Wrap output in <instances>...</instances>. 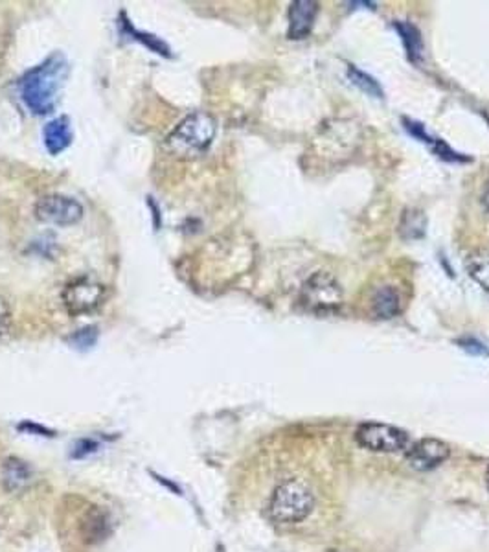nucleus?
<instances>
[{"label": "nucleus", "mask_w": 489, "mask_h": 552, "mask_svg": "<svg viewBox=\"0 0 489 552\" xmlns=\"http://www.w3.org/2000/svg\"><path fill=\"white\" fill-rule=\"evenodd\" d=\"M347 78L352 80V83H354L356 87H359L361 91H365L366 94L375 96V98H382V89H381V85H379L372 76H368L366 73L359 71V68L349 66V68H347Z\"/></svg>", "instance_id": "obj_16"}, {"label": "nucleus", "mask_w": 489, "mask_h": 552, "mask_svg": "<svg viewBox=\"0 0 489 552\" xmlns=\"http://www.w3.org/2000/svg\"><path fill=\"white\" fill-rule=\"evenodd\" d=\"M485 479H487V490H489V468H487V475H485Z\"/></svg>", "instance_id": "obj_21"}, {"label": "nucleus", "mask_w": 489, "mask_h": 552, "mask_svg": "<svg viewBox=\"0 0 489 552\" xmlns=\"http://www.w3.org/2000/svg\"><path fill=\"white\" fill-rule=\"evenodd\" d=\"M344 293L335 276L330 272H314L304 282L300 302L313 314H331L342 306Z\"/></svg>", "instance_id": "obj_4"}, {"label": "nucleus", "mask_w": 489, "mask_h": 552, "mask_svg": "<svg viewBox=\"0 0 489 552\" xmlns=\"http://www.w3.org/2000/svg\"><path fill=\"white\" fill-rule=\"evenodd\" d=\"M12 324V309L4 297H0V337H3Z\"/></svg>", "instance_id": "obj_19"}, {"label": "nucleus", "mask_w": 489, "mask_h": 552, "mask_svg": "<svg viewBox=\"0 0 489 552\" xmlns=\"http://www.w3.org/2000/svg\"><path fill=\"white\" fill-rule=\"evenodd\" d=\"M96 337H98L96 328L89 326V328H83L78 333H74L73 337H70V341H73L74 344H78V347H90V344L96 342Z\"/></svg>", "instance_id": "obj_18"}, {"label": "nucleus", "mask_w": 489, "mask_h": 552, "mask_svg": "<svg viewBox=\"0 0 489 552\" xmlns=\"http://www.w3.org/2000/svg\"><path fill=\"white\" fill-rule=\"evenodd\" d=\"M399 38L403 41V47L407 50V56L410 61L414 63H419L422 61V56H424V41H422V33H419V30L407 22V21H396L394 22Z\"/></svg>", "instance_id": "obj_13"}, {"label": "nucleus", "mask_w": 489, "mask_h": 552, "mask_svg": "<svg viewBox=\"0 0 489 552\" xmlns=\"http://www.w3.org/2000/svg\"><path fill=\"white\" fill-rule=\"evenodd\" d=\"M482 206H484L485 212H489V183H487V186H485V190L482 194Z\"/></svg>", "instance_id": "obj_20"}, {"label": "nucleus", "mask_w": 489, "mask_h": 552, "mask_svg": "<svg viewBox=\"0 0 489 552\" xmlns=\"http://www.w3.org/2000/svg\"><path fill=\"white\" fill-rule=\"evenodd\" d=\"M449 459V445L438 438H422L407 450V462L417 471L438 468Z\"/></svg>", "instance_id": "obj_8"}, {"label": "nucleus", "mask_w": 489, "mask_h": 552, "mask_svg": "<svg viewBox=\"0 0 489 552\" xmlns=\"http://www.w3.org/2000/svg\"><path fill=\"white\" fill-rule=\"evenodd\" d=\"M125 26H127V30H129V33L131 36H134V39H138L140 43H144L148 48H151L153 52H157V54H162V56H169L167 52H169V48L159 39V38H153V36H150V33H142V31H136L129 22H125Z\"/></svg>", "instance_id": "obj_17"}, {"label": "nucleus", "mask_w": 489, "mask_h": 552, "mask_svg": "<svg viewBox=\"0 0 489 552\" xmlns=\"http://www.w3.org/2000/svg\"><path fill=\"white\" fill-rule=\"evenodd\" d=\"M0 480H3V487L8 494H21L28 488L30 480H31V471L30 466L17 459V457H10L8 461H4L3 470H0Z\"/></svg>", "instance_id": "obj_11"}, {"label": "nucleus", "mask_w": 489, "mask_h": 552, "mask_svg": "<svg viewBox=\"0 0 489 552\" xmlns=\"http://www.w3.org/2000/svg\"><path fill=\"white\" fill-rule=\"evenodd\" d=\"M356 440L361 447L377 453H401L410 447L407 431L379 422H365L356 431Z\"/></svg>", "instance_id": "obj_5"}, {"label": "nucleus", "mask_w": 489, "mask_h": 552, "mask_svg": "<svg viewBox=\"0 0 489 552\" xmlns=\"http://www.w3.org/2000/svg\"><path fill=\"white\" fill-rule=\"evenodd\" d=\"M317 12L319 4L313 3V0H296V3H293L289 8V39L307 38L313 30Z\"/></svg>", "instance_id": "obj_9"}, {"label": "nucleus", "mask_w": 489, "mask_h": 552, "mask_svg": "<svg viewBox=\"0 0 489 552\" xmlns=\"http://www.w3.org/2000/svg\"><path fill=\"white\" fill-rule=\"evenodd\" d=\"M35 218L50 225H76L83 218V206L63 194H50L35 203Z\"/></svg>", "instance_id": "obj_7"}, {"label": "nucleus", "mask_w": 489, "mask_h": 552, "mask_svg": "<svg viewBox=\"0 0 489 552\" xmlns=\"http://www.w3.org/2000/svg\"><path fill=\"white\" fill-rule=\"evenodd\" d=\"M218 124L214 116L197 111L186 116L167 136V146L177 155H199L214 142Z\"/></svg>", "instance_id": "obj_3"}, {"label": "nucleus", "mask_w": 489, "mask_h": 552, "mask_svg": "<svg viewBox=\"0 0 489 552\" xmlns=\"http://www.w3.org/2000/svg\"><path fill=\"white\" fill-rule=\"evenodd\" d=\"M68 73L70 65L63 52H52L43 63L30 68L19 83L24 106L38 116L50 115L57 106Z\"/></svg>", "instance_id": "obj_1"}, {"label": "nucleus", "mask_w": 489, "mask_h": 552, "mask_svg": "<svg viewBox=\"0 0 489 552\" xmlns=\"http://www.w3.org/2000/svg\"><path fill=\"white\" fill-rule=\"evenodd\" d=\"M427 230V218L422 211L408 209L401 214L399 220V236L407 241L410 239H419L425 236Z\"/></svg>", "instance_id": "obj_15"}, {"label": "nucleus", "mask_w": 489, "mask_h": 552, "mask_svg": "<svg viewBox=\"0 0 489 552\" xmlns=\"http://www.w3.org/2000/svg\"><path fill=\"white\" fill-rule=\"evenodd\" d=\"M466 271L471 279L485 291H489V249H475L466 260Z\"/></svg>", "instance_id": "obj_14"}, {"label": "nucleus", "mask_w": 489, "mask_h": 552, "mask_svg": "<svg viewBox=\"0 0 489 552\" xmlns=\"http://www.w3.org/2000/svg\"><path fill=\"white\" fill-rule=\"evenodd\" d=\"M313 506L314 496L307 482L302 479H287L274 488L267 512L276 525H296L313 512Z\"/></svg>", "instance_id": "obj_2"}, {"label": "nucleus", "mask_w": 489, "mask_h": 552, "mask_svg": "<svg viewBox=\"0 0 489 552\" xmlns=\"http://www.w3.org/2000/svg\"><path fill=\"white\" fill-rule=\"evenodd\" d=\"M43 141L50 155L63 153L74 141L73 122L68 116H57L50 120L43 129Z\"/></svg>", "instance_id": "obj_10"}, {"label": "nucleus", "mask_w": 489, "mask_h": 552, "mask_svg": "<svg viewBox=\"0 0 489 552\" xmlns=\"http://www.w3.org/2000/svg\"><path fill=\"white\" fill-rule=\"evenodd\" d=\"M372 309L379 319H392L401 312V297L394 286H381L372 297Z\"/></svg>", "instance_id": "obj_12"}, {"label": "nucleus", "mask_w": 489, "mask_h": 552, "mask_svg": "<svg viewBox=\"0 0 489 552\" xmlns=\"http://www.w3.org/2000/svg\"><path fill=\"white\" fill-rule=\"evenodd\" d=\"M105 300V286L96 282L89 276H80V279L70 282L63 291V304L70 315H87L96 312V309Z\"/></svg>", "instance_id": "obj_6"}]
</instances>
